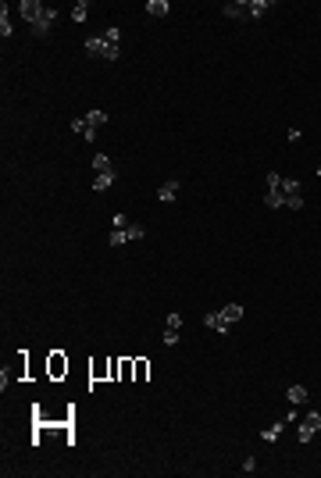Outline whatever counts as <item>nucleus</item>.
I'll return each mask as SVG.
<instances>
[{"mask_svg":"<svg viewBox=\"0 0 321 478\" xmlns=\"http://www.w3.org/2000/svg\"><path fill=\"white\" fill-rule=\"evenodd\" d=\"M18 11H22V18L36 29V36H47V32H50V25H54V18H57V11H54V8H47V4H39V0H22Z\"/></svg>","mask_w":321,"mask_h":478,"instance_id":"obj_1","label":"nucleus"},{"mask_svg":"<svg viewBox=\"0 0 321 478\" xmlns=\"http://www.w3.org/2000/svg\"><path fill=\"white\" fill-rule=\"evenodd\" d=\"M132 239H143V225H129V228H114V232L107 235V243H111V247H125V243H132Z\"/></svg>","mask_w":321,"mask_h":478,"instance_id":"obj_2","label":"nucleus"},{"mask_svg":"<svg viewBox=\"0 0 321 478\" xmlns=\"http://www.w3.org/2000/svg\"><path fill=\"white\" fill-rule=\"evenodd\" d=\"M317 432H321V414H317V411H314V414H307V418H300V432H296V439H300V443H310Z\"/></svg>","mask_w":321,"mask_h":478,"instance_id":"obj_3","label":"nucleus"},{"mask_svg":"<svg viewBox=\"0 0 321 478\" xmlns=\"http://www.w3.org/2000/svg\"><path fill=\"white\" fill-rule=\"evenodd\" d=\"M118 39H122V29L111 25L104 32V61H118V54H122V50H118Z\"/></svg>","mask_w":321,"mask_h":478,"instance_id":"obj_4","label":"nucleus"},{"mask_svg":"<svg viewBox=\"0 0 321 478\" xmlns=\"http://www.w3.org/2000/svg\"><path fill=\"white\" fill-rule=\"evenodd\" d=\"M286 400L300 407V404H307V400H310V389H307V385H300V382H293V385L286 389Z\"/></svg>","mask_w":321,"mask_h":478,"instance_id":"obj_5","label":"nucleus"},{"mask_svg":"<svg viewBox=\"0 0 321 478\" xmlns=\"http://www.w3.org/2000/svg\"><path fill=\"white\" fill-rule=\"evenodd\" d=\"M264 204H268L271 211L286 207V196H282V182H278V186H268V196H264Z\"/></svg>","mask_w":321,"mask_h":478,"instance_id":"obj_6","label":"nucleus"},{"mask_svg":"<svg viewBox=\"0 0 321 478\" xmlns=\"http://www.w3.org/2000/svg\"><path fill=\"white\" fill-rule=\"evenodd\" d=\"M228 18H235V22H243V18H250V11H247V0H232V4H225L221 8Z\"/></svg>","mask_w":321,"mask_h":478,"instance_id":"obj_7","label":"nucleus"},{"mask_svg":"<svg viewBox=\"0 0 321 478\" xmlns=\"http://www.w3.org/2000/svg\"><path fill=\"white\" fill-rule=\"evenodd\" d=\"M175 196H179V179H168L165 186L157 189V200H160V204H172Z\"/></svg>","mask_w":321,"mask_h":478,"instance_id":"obj_8","label":"nucleus"},{"mask_svg":"<svg viewBox=\"0 0 321 478\" xmlns=\"http://www.w3.org/2000/svg\"><path fill=\"white\" fill-rule=\"evenodd\" d=\"M114 182H118V168H111V172H100V175L93 179V189H97V193H104V189H111Z\"/></svg>","mask_w":321,"mask_h":478,"instance_id":"obj_9","label":"nucleus"},{"mask_svg":"<svg viewBox=\"0 0 321 478\" xmlns=\"http://www.w3.org/2000/svg\"><path fill=\"white\" fill-rule=\"evenodd\" d=\"M271 8H275L271 0H247V11H250V18H264Z\"/></svg>","mask_w":321,"mask_h":478,"instance_id":"obj_10","label":"nucleus"},{"mask_svg":"<svg viewBox=\"0 0 321 478\" xmlns=\"http://www.w3.org/2000/svg\"><path fill=\"white\" fill-rule=\"evenodd\" d=\"M204 325H207V329H214L218 336H225V332L232 329V325L225 322V317H221V314H204Z\"/></svg>","mask_w":321,"mask_h":478,"instance_id":"obj_11","label":"nucleus"},{"mask_svg":"<svg viewBox=\"0 0 321 478\" xmlns=\"http://www.w3.org/2000/svg\"><path fill=\"white\" fill-rule=\"evenodd\" d=\"M218 314L225 317V322H228V325H235V322H239V317H243V307H239V303H225V307H221Z\"/></svg>","mask_w":321,"mask_h":478,"instance_id":"obj_12","label":"nucleus"},{"mask_svg":"<svg viewBox=\"0 0 321 478\" xmlns=\"http://www.w3.org/2000/svg\"><path fill=\"white\" fill-rule=\"evenodd\" d=\"M286 425H289L286 418H282V421H275V425H268V428H264V443H278V435H282V428H286Z\"/></svg>","mask_w":321,"mask_h":478,"instance_id":"obj_13","label":"nucleus"},{"mask_svg":"<svg viewBox=\"0 0 321 478\" xmlns=\"http://www.w3.org/2000/svg\"><path fill=\"white\" fill-rule=\"evenodd\" d=\"M146 11H150L153 18H165V15H168V0H150Z\"/></svg>","mask_w":321,"mask_h":478,"instance_id":"obj_14","label":"nucleus"},{"mask_svg":"<svg viewBox=\"0 0 321 478\" xmlns=\"http://www.w3.org/2000/svg\"><path fill=\"white\" fill-rule=\"evenodd\" d=\"M93 168H97V175H100V172H111L114 165H111V157H107V153H93Z\"/></svg>","mask_w":321,"mask_h":478,"instance_id":"obj_15","label":"nucleus"},{"mask_svg":"<svg viewBox=\"0 0 321 478\" xmlns=\"http://www.w3.org/2000/svg\"><path fill=\"white\" fill-rule=\"evenodd\" d=\"M86 122H90L93 129H100V125H107V111H90V114H86Z\"/></svg>","mask_w":321,"mask_h":478,"instance_id":"obj_16","label":"nucleus"},{"mask_svg":"<svg viewBox=\"0 0 321 478\" xmlns=\"http://www.w3.org/2000/svg\"><path fill=\"white\" fill-rule=\"evenodd\" d=\"M86 15H90V4H86V0H78V4L71 8V18L75 22H86Z\"/></svg>","mask_w":321,"mask_h":478,"instance_id":"obj_17","label":"nucleus"},{"mask_svg":"<svg viewBox=\"0 0 321 478\" xmlns=\"http://www.w3.org/2000/svg\"><path fill=\"white\" fill-rule=\"evenodd\" d=\"M0 36H4V39L11 36V18H8V4L0 8Z\"/></svg>","mask_w":321,"mask_h":478,"instance_id":"obj_18","label":"nucleus"},{"mask_svg":"<svg viewBox=\"0 0 321 478\" xmlns=\"http://www.w3.org/2000/svg\"><path fill=\"white\" fill-rule=\"evenodd\" d=\"M300 193V182L296 179H282V196H296Z\"/></svg>","mask_w":321,"mask_h":478,"instance_id":"obj_19","label":"nucleus"},{"mask_svg":"<svg viewBox=\"0 0 321 478\" xmlns=\"http://www.w3.org/2000/svg\"><path fill=\"white\" fill-rule=\"evenodd\" d=\"M286 207L300 211V207H303V193H296V196H286Z\"/></svg>","mask_w":321,"mask_h":478,"instance_id":"obj_20","label":"nucleus"},{"mask_svg":"<svg viewBox=\"0 0 321 478\" xmlns=\"http://www.w3.org/2000/svg\"><path fill=\"white\" fill-rule=\"evenodd\" d=\"M165 343L175 346V343H179V329H165Z\"/></svg>","mask_w":321,"mask_h":478,"instance_id":"obj_21","label":"nucleus"},{"mask_svg":"<svg viewBox=\"0 0 321 478\" xmlns=\"http://www.w3.org/2000/svg\"><path fill=\"white\" fill-rule=\"evenodd\" d=\"M129 225H132V221H129L125 214H114V228H129Z\"/></svg>","mask_w":321,"mask_h":478,"instance_id":"obj_22","label":"nucleus"},{"mask_svg":"<svg viewBox=\"0 0 321 478\" xmlns=\"http://www.w3.org/2000/svg\"><path fill=\"white\" fill-rule=\"evenodd\" d=\"M182 325V314H168V329H179Z\"/></svg>","mask_w":321,"mask_h":478,"instance_id":"obj_23","label":"nucleus"},{"mask_svg":"<svg viewBox=\"0 0 321 478\" xmlns=\"http://www.w3.org/2000/svg\"><path fill=\"white\" fill-rule=\"evenodd\" d=\"M243 471H247V474H250V471H257V460H254V457H247V460H243Z\"/></svg>","mask_w":321,"mask_h":478,"instance_id":"obj_24","label":"nucleus"},{"mask_svg":"<svg viewBox=\"0 0 321 478\" xmlns=\"http://www.w3.org/2000/svg\"><path fill=\"white\" fill-rule=\"evenodd\" d=\"M317 179H321V168H317Z\"/></svg>","mask_w":321,"mask_h":478,"instance_id":"obj_25","label":"nucleus"},{"mask_svg":"<svg viewBox=\"0 0 321 478\" xmlns=\"http://www.w3.org/2000/svg\"><path fill=\"white\" fill-rule=\"evenodd\" d=\"M317 414H321V411H317Z\"/></svg>","mask_w":321,"mask_h":478,"instance_id":"obj_26","label":"nucleus"}]
</instances>
